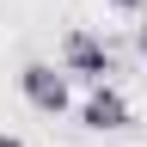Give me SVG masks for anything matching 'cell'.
I'll return each instance as SVG.
<instances>
[{
	"mask_svg": "<svg viewBox=\"0 0 147 147\" xmlns=\"http://www.w3.org/2000/svg\"><path fill=\"white\" fill-rule=\"evenodd\" d=\"M0 147H25V141H18V135H6V129H0Z\"/></svg>",
	"mask_w": 147,
	"mask_h": 147,
	"instance_id": "277c9868",
	"label": "cell"
},
{
	"mask_svg": "<svg viewBox=\"0 0 147 147\" xmlns=\"http://www.w3.org/2000/svg\"><path fill=\"white\" fill-rule=\"evenodd\" d=\"M61 67L80 74V80H92V86H104L110 74H117V55H110L104 37H92V31H67V37H61Z\"/></svg>",
	"mask_w": 147,
	"mask_h": 147,
	"instance_id": "6da1fadb",
	"label": "cell"
},
{
	"mask_svg": "<svg viewBox=\"0 0 147 147\" xmlns=\"http://www.w3.org/2000/svg\"><path fill=\"white\" fill-rule=\"evenodd\" d=\"M141 55H147V12H141Z\"/></svg>",
	"mask_w": 147,
	"mask_h": 147,
	"instance_id": "8992f818",
	"label": "cell"
},
{
	"mask_svg": "<svg viewBox=\"0 0 147 147\" xmlns=\"http://www.w3.org/2000/svg\"><path fill=\"white\" fill-rule=\"evenodd\" d=\"M18 92H25V104H31V110H43V117H61V110H67V67L25 61V67H18Z\"/></svg>",
	"mask_w": 147,
	"mask_h": 147,
	"instance_id": "7a4b0ae2",
	"label": "cell"
},
{
	"mask_svg": "<svg viewBox=\"0 0 147 147\" xmlns=\"http://www.w3.org/2000/svg\"><path fill=\"white\" fill-rule=\"evenodd\" d=\"M80 123H86V129H98V135H117V129L135 123V110H129V98L104 80V86H92V98L80 104Z\"/></svg>",
	"mask_w": 147,
	"mask_h": 147,
	"instance_id": "3957f363",
	"label": "cell"
},
{
	"mask_svg": "<svg viewBox=\"0 0 147 147\" xmlns=\"http://www.w3.org/2000/svg\"><path fill=\"white\" fill-rule=\"evenodd\" d=\"M110 6H123V12H135V6H141V0H110Z\"/></svg>",
	"mask_w": 147,
	"mask_h": 147,
	"instance_id": "5b68a950",
	"label": "cell"
}]
</instances>
